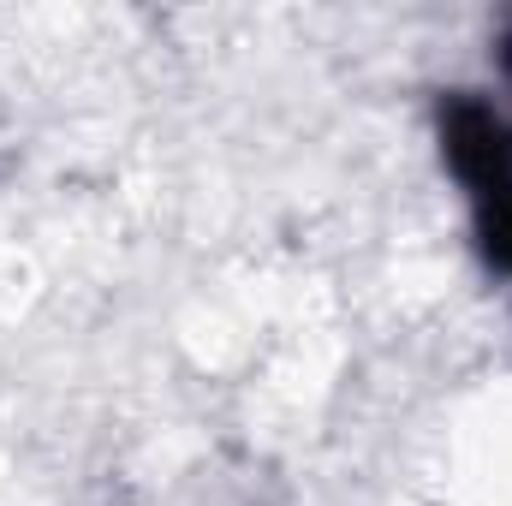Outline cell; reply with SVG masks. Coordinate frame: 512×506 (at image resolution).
Instances as JSON below:
<instances>
[{
  "label": "cell",
  "instance_id": "1",
  "mask_svg": "<svg viewBox=\"0 0 512 506\" xmlns=\"http://www.w3.org/2000/svg\"><path fill=\"white\" fill-rule=\"evenodd\" d=\"M435 131H441V161H447V173L465 191L477 251H483L489 268H501L512 280V126L507 114L495 102L459 90V96L441 102Z\"/></svg>",
  "mask_w": 512,
  "mask_h": 506
}]
</instances>
